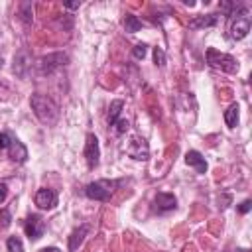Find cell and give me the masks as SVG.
I'll return each instance as SVG.
<instances>
[{
	"instance_id": "484cf974",
	"label": "cell",
	"mask_w": 252,
	"mask_h": 252,
	"mask_svg": "<svg viewBox=\"0 0 252 252\" xmlns=\"http://www.w3.org/2000/svg\"><path fill=\"white\" fill-rule=\"evenodd\" d=\"M250 209H252V201H250V199H244V201L238 205V213H242V215H246Z\"/></svg>"
},
{
	"instance_id": "e0dca14e",
	"label": "cell",
	"mask_w": 252,
	"mask_h": 252,
	"mask_svg": "<svg viewBox=\"0 0 252 252\" xmlns=\"http://www.w3.org/2000/svg\"><path fill=\"white\" fill-rule=\"evenodd\" d=\"M224 122H226L228 128H236V124H238V104H236V102L230 104V106L224 110Z\"/></svg>"
},
{
	"instance_id": "2e32d148",
	"label": "cell",
	"mask_w": 252,
	"mask_h": 252,
	"mask_svg": "<svg viewBox=\"0 0 252 252\" xmlns=\"http://www.w3.org/2000/svg\"><path fill=\"white\" fill-rule=\"evenodd\" d=\"M122 108H124V100L116 98V100H112V102H110V106H108V116H106L108 126H114V124H116V120L120 118Z\"/></svg>"
},
{
	"instance_id": "7402d4cb",
	"label": "cell",
	"mask_w": 252,
	"mask_h": 252,
	"mask_svg": "<svg viewBox=\"0 0 252 252\" xmlns=\"http://www.w3.org/2000/svg\"><path fill=\"white\" fill-rule=\"evenodd\" d=\"M22 20L28 24V22H32V4L30 2H24L22 4Z\"/></svg>"
},
{
	"instance_id": "f1b7e54d",
	"label": "cell",
	"mask_w": 252,
	"mask_h": 252,
	"mask_svg": "<svg viewBox=\"0 0 252 252\" xmlns=\"http://www.w3.org/2000/svg\"><path fill=\"white\" fill-rule=\"evenodd\" d=\"M41 252H61L59 248H55V246H49V248H43Z\"/></svg>"
},
{
	"instance_id": "603a6c76",
	"label": "cell",
	"mask_w": 252,
	"mask_h": 252,
	"mask_svg": "<svg viewBox=\"0 0 252 252\" xmlns=\"http://www.w3.org/2000/svg\"><path fill=\"white\" fill-rule=\"evenodd\" d=\"M154 61H156L158 67H161V65L165 63V53H163L161 47H156V49H154Z\"/></svg>"
},
{
	"instance_id": "7c38bea8",
	"label": "cell",
	"mask_w": 252,
	"mask_h": 252,
	"mask_svg": "<svg viewBox=\"0 0 252 252\" xmlns=\"http://www.w3.org/2000/svg\"><path fill=\"white\" fill-rule=\"evenodd\" d=\"M185 163L191 165V167H195L197 173H205L207 171V161H205V158L197 150H189L185 154Z\"/></svg>"
},
{
	"instance_id": "9c48e42d",
	"label": "cell",
	"mask_w": 252,
	"mask_h": 252,
	"mask_svg": "<svg viewBox=\"0 0 252 252\" xmlns=\"http://www.w3.org/2000/svg\"><path fill=\"white\" fill-rule=\"evenodd\" d=\"M234 22H232V26H230V39H234V41H240V39H244L246 35H248V32H250V18L246 16V14H240V16H236V18H232Z\"/></svg>"
},
{
	"instance_id": "d4e9b609",
	"label": "cell",
	"mask_w": 252,
	"mask_h": 252,
	"mask_svg": "<svg viewBox=\"0 0 252 252\" xmlns=\"http://www.w3.org/2000/svg\"><path fill=\"white\" fill-rule=\"evenodd\" d=\"M114 126H116V134H124V132L128 130V120H124V118H118Z\"/></svg>"
},
{
	"instance_id": "52a82bcc",
	"label": "cell",
	"mask_w": 252,
	"mask_h": 252,
	"mask_svg": "<svg viewBox=\"0 0 252 252\" xmlns=\"http://www.w3.org/2000/svg\"><path fill=\"white\" fill-rule=\"evenodd\" d=\"M24 230H26V236L30 240H39L45 232V222L39 215H30L24 222Z\"/></svg>"
},
{
	"instance_id": "5bb4252c",
	"label": "cell",
	"mask_w": 252,
	"mask_h": 252,
	"mask_svg": "<svg viewBox=\"0 0 252 252\" xmlns=\"http://www.w3.org/2000/svg\"><path fill=\"white\" fill-rule=\"evenodd\" d=\"M217 22H219V16H217V14H203V16H195V18L189 22V28H191V30L213 28V26H217Z\"/></svg>"
},
{
	"instance_id": "7a4b0ae2",
	"label": "cell",
	"mask_w": 252,
	"mask_h": 252,
	"mask_svg": "<svg viewBox=\"0 0 252 252\" xmlns=\"http://www.w3.org/2000/svg\"><path fill=\"white\" fill-rule=\"evenodd\" d=\"M120 183L122 181H116V179H98L85 187V195L93 201H108Z\"/></svg>"
},
{
	"instance_id": "4316f807",
	"label": "cell",
	"mask_w": 252,
	"mask_h": 252,
	"mask_svg": "<svg viewBox=\"0 0 252 252\" xmlns=\"http://www.w3.org/2000/svg\"><path fill=\"white\" fill-rule=\"evenodd\" d=\"M6 197H8V187H6V183H0V203H4Z\"/></svg>"
},
{
	"instance_id": "cb8c5ba5",
	"label": "cell",
	"mask_w": 252,
	"mask_h": 252,
	"mask_svg": "<svg viewBox=\"0 0 252 252\" xmlns=\"http://www.w3.org/2000/svg\"><path fill=\"white\" fill-rule=\"evenodd\" d=\"M12 136L8 134V132H0V150H8L10 148V144H12Z\"/></svg>"
},
{
	"instance_id": "ffe728a7",
	"label": "cell",
	"mask_w": 252,
	"mask_h": 252,
	"mask_svg": "<svg viewBox=\"0 0 252 252\" xmlns=\"http://www.w3.org/2000/svg\"><path fill=\"white\" fill-rule=\"evenodd\" d=\"M10 222H12V213L8 209H0V230L8 228Z\"/></svg>"
},
{
	"instance_id": "6da1fadb",
	"label": "cell",
	"mask_w": 252,
	"mask_h": 252,
	"mask_svg": "<svg viewBox=\"0 0 252 252\" xmlns=\"http://www.w3.org/2000/svg\"><path fill=\"white\" fill-rule=\"evenodd\" d=\"M30 104H32V110H33V114L37 116L39 122H43L47 126L57 122V118H59V106L49 96L35 93V94H32Z\"/></svg>"
},
{
	"instance_id": "8992f818",
	"label": "cell",
	"mask_w": 252,
	"mask_h": 252,
	"mask_svg": "<svg viewBox=\"0 0 252 252\" xmlns=\"http://www.w3.org/2000/svg\"><path fill=\"white\" fill-rule=\"evenodd\" d=\"M98 158H100V148H98V138L94 134H87V142H85V159L87 165L91 169H94L98 165Z\"/></svg>"
},
{
	"instance_id": "3957f363",
	"label": "cell",
	"mask_w": 252,
	"mask_h": 252,
	"mask_svg": "<svg viewBox=\"0 0 252 252\" xmlns=\"http://www.w3.org/2000/svg\"><path fill=\"white\" fill-rule=\"evenodd\" d=\"M207 63L213 67V69H220L224 73H236L238 71V61L228 55V53H220L219 49L215 47H209L207 49Z\"/></svg>"
},
{
	"instance_id": "5b68a950",
	"label": "cell",
	"mask_w": 252,
	"mask_h": 252,
	"mask_svg": "<svg viewBox=\"0 0 252 252\" xmlns=\"http://www.w3.org/2000/svg\"><path fill=\"white\" fill-rule=\"evenodd\" d=\"M126 154L130 158L138 159V161H146L150 158V146H148V142L144 138L132 136L130 142H128V146H126Z\"/></svg>"
},
{
	"instance_id": "d6986e66",
	"label": "cell",
	"mask_w": 252,
	"mask_h": 252,
	"mask_svg": "<svg viewBox=\"0 0 252 252\" xmlns=\"http://www.w3.org/2000/svg\"><path fill=\"white\" fill-rule=\"evenodd\" d=\"M6 246H8V252H24V244L18 236H8Z\"/></svg>"
},
{
	"instance_id": "f546056e",
	"label": "cell",
	"mask_w": 252,
	"mask_h": 252,
	"mask_svg": "<svg viewBox=\"0 0 252 252\" xmlns=\"http://www.w3.org/2000/svg\"><path fill=\"white\" fill-rule=\"evenodd\" d=\"M0 67H2V57H0Z\"/></svg>"
},
{
	"instance_id": "30bf717a",
	"label": "cell",
	"mask_w": 252,
	"mask_h": 252,
	"mask_svg": "<svg viewBox=\"0 0 252 252\" xmlns=\"http://www.w3.org/2000/svg\"><path fill=\"white\" fill-rule=\"evenodd\" d=\"M33 201H35L37 209H41V211H51V209H55L59 197H57V193H55L53 189L43 187V189H39V191L35 193V199H33Z\"/></svg>"
},
{
	"instance_id": "ac0fdd59",
	"label": "cell",
	"mask_w": 252,
	"mask_h": 252,
	"mask_svg": "<svg viewBox=\"0 0 252 252\" xmlns=\"http://www.w3.org/2000/svg\"><path fill=\"white\" fill-rule=\"evenodd\" d=\"M140 28H142V20L138 16H134V14H126V18H124V30L130 32V33H134Z\"/></svg>"
},
{
	"instance_id": "8fae6325",
	"label": "cell",
	"mask_w": 252,
	"mask_h": 252,
	"mask_svg": "<svg viewBox=\"0 0 252 252\" xmlns=\"http://www.w3.org/2000/svg\"><path fill=\"white\" fill-rule=\"evenodd\" d=\"M8 156H10V159L16 161V163H24V161L28 159V148H26L20 140H12V144H10V148H8Z\"/></svg>"
},
{
	"instance_id": "4fadbf2b",
	"label": "cell",
	"mask_w": 252,
	"mask_h": 252,
	"mask_svg": "<svg viewBox=\"0 0 252 252\" xmlns=\"http://www.w3.org/2000/svg\"><path fill=\"white\" fill-rule=\"evenodd\" d=\"M89 230H91L89 224H81L79 228H75V230L71 232V236H69V252H75V250L83 244V240H85V236L89 234Z\"/></svg>"
},
{
	"instance_id": "44dd1931",
	"label": "cell",
	"mask_w": 252,
	"mask_h": 252,
	"mask_svg": "<svg viewBox=\"0 0 252 252\" xmlns=\"http://www.w3.org/2000/svg\"><path fill=\"white\" fill-rule=\"evenodd\" d=\"M146 53H148V47H146L144 43H138V45H134V49H132V55H134L136 59H144Z\"/></svg>"
},
{
	"instance_id": "83f0119b",
	"label": "cell",
	"mask_w": 252,
	"mask_h": 252,
	"mask_svg": "<svg viewBox=\"0 0 252 252\" xmlns=\"http://www.w3.org/2000/svg\"><path fill=\"white\" fill-rule=\"evenodd\" d=\"M79 6H81V2H65V8H69V10H75Z\"/></svg>"
},
{
	"instance_id": "277c9868",
	"label": "cell",
	"mask_w": 252,
	"mask_h": 252,
	"mask_svg": "<svg viewBox=\"0 0 252 252\" xmlns=\"http://www.w3.org/2000/svg\"><path fill=\"white\" fill-rule=\"evenodd\" d=\"M67 55L65 53H49V55H43L35 65H37V71H39V75H49V73H53L55 69H61L63 65H67Z\"/></svg>"
},
{
	"instance_id": "ba28073f",
	"label": "cell",
	"mask_w": 252,
	"mask_h": 252,
	"mask_svg": "<svg viewBox=\"0 0 252 252\" xmlns=\"http://www.w3.org/2000/svg\"><path fill=\"white\" fill-rule=\"evenodd\" d=\"M177 207V199L175 195L171 193H158L154 197V203H152V211L158 213V215H163V213H169Z\"/></svg>"
},
{
	"instance_id": "9a60e30c",
	"label": "cell",
	"mask_w": 252,
	"mask_h": 252,
	"mask_svg": "<svg viewBox=\"0 0 252 252\" xmlns=\"http://www.w3.org/2000/svg\"><path fill=\"white\" fill-rule=\"evenodd\" d=\"M30 65H32L30 55H28L26 51H20V53L16 55V59H14V73L20 75V77H24V75H26V69H30Z\"/></svg>"
}]
</instances>
